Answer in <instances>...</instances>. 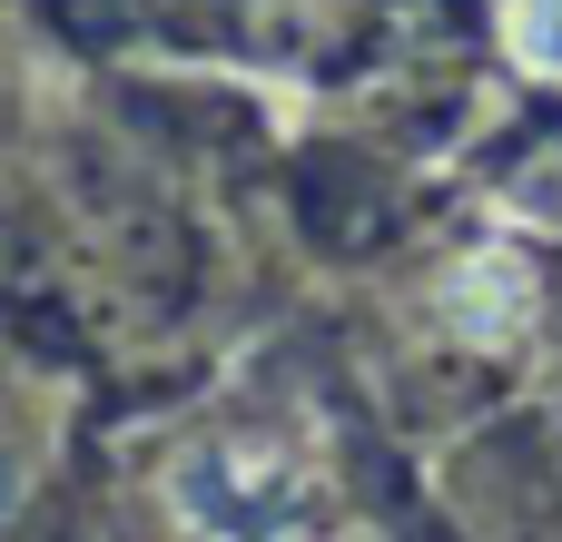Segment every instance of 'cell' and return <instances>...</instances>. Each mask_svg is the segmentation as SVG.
Instances as JSON below:
<instances>
[{
  "mask_svg": "<svg viewBox=\"0 0 562 542\" xmlns=\"http://www.w3.org/2000/svg\"><path fill=\"white\" fill-rule=\"evenodd\" d=\"M514 59L543 69V79H562V0H524L514 10Z\"/></svg>",
  "mask_w": 562,
  "mask_h": 542,
  "instance_id": "cell-1",
  "label": "cell"
}]
</instances>
